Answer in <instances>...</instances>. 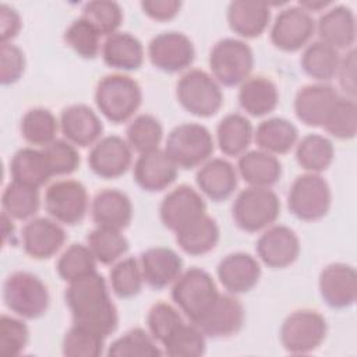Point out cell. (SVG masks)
Instances as JSON below:
<instances>
[{
    "mask_svg": "<svg viewBox=\"0 0 357 357\" xmlns=\"http://www.w3.org/2000/svg\"><path fill=\"white\" fill-rule=\"evenodd\" d=\"M64 300L74 324L86 326L105 337L117 329L119 312L107 283L98 271L68 283Z\"/></svg>",
    "mask_w": 357,
    "mask_h": 357,
    "instance_id": "6da1fadb",
    "label": "cell"
},
{
    "mask_svg": "<svg viewBox=\"0 0 357 357\" xmlns=\"http://www.w3.org/2000/svg\"><path fill=\"white\" fill-rule=\"evenodd\" d=\"M93 99L98 110L106 120L121 124L134 119L141 107L142 89L130 75L113 73L98 81Z\"/></svg>",
    "mask_w": 357,
    "mask_h": 357,
    "instance_id": "7a4b0ae2",
    "label": "cell"
},
{
    "mask_svg": "<svg viewBox=\"0 0 357 357\" xmlns=\"http://www.w3.org/2000/svg\"><path fill=\"white\" fill-rule=\"evenodd\" d=\"M219 294L215 279L198 266L183 271L170 290L174 305L192 324H197L208 312Z\"/></svg>",
    "mask_w": 357,
    "mask_h": 357,
    "instance_id": "3957f363",
    "label": "cell"
},
{
    "mask_svg": "<svg viewBox=\"0 0 357 357\" xmlns=\"http://www.w3.org/2000/svg\"><path fill=\"white\" fill-rule=\"evenodd\" d=\"M3 301L17 317L36 319L46 314L50 294L39 276L26 271H15L3 283Z\"/></svg>",
    "mask_w": 357,
    "mask_h": 357,
    "instance_id": "277c9868",
    "label": "cell"
},
{
    "mask_svg": "<svg viewBox=\"0 0 357 357\" xmlns=\"http://www.w3.org/2000/svg\"><path fill=\"white\" fill-rule=\"evenodd\" d=\"M236 226L247 233H257L272 226L280 216V199L271 187L241 190L231 205Z\"/></svg>",
    "mask_w": 357,
    "mask_h": 357,
    "instance_id": "5b68a950",
    "label": "cell"
},
{
    "mask_svg": "<svg viewBox=\"0 0 357 357\" xmlns=\"http://www.w3.org/2000/svg\"><path fill=\"white\" fill-rule=\"evenodd\" d=\"M163 151L177 167L188 170L199 167L212 158L215 141L205 126L181 123L169 132Z\"/></svg>",
    "mask_w": 357,
    "mask_h": 357,
    "instance_id": "8992f818",
    "label": "cell"
},
{
    "mask_svg": "<svg viewBox=\"0 0 357 357\" xmlns=\"http://www.w3.org/2000/svg\"><path fill=\"white\" fill-rule=\"evenodd\" d=\"M176 98L180 106L197 117H212L223 105L220 84L206 71L192 68L185 71L176 84Z\"/></svg>",
    "mask_w": 357,
    "mask_h": 357,
    "instance_id": "52a82bcc",
    "label": "cell"
},
{
    "mask_svg": "<svg viewBox=\"0 0 357 357\" xmlns=\"http://www.w3.org/2000/svg\"><path fill=\"white\" fill-rule=\"evenodd\" d=\"M254 52L247 42L237 38L218 40L209 52L211 75L225 86L241 85L254 68Z\"/></svg>",
    "mask_w": 357,
    "mask_h": 357,
    "instance_id": "ba28073f",
    "label": "cell"
},
{
    "mask_svg": "<svg viewBox=\"0 0 357 357\" xmlns=\"http://www.w3.org/2000/svg\"><path fill=\"white\" fill-rule=\"evenodd\" d=\"M328 324L317 310L301 308L290 312L282 322L279 339L282 347L291 354H307L325 340Z\"/></svg>",
    "mask_w": 357,
    "mask_h": 357,
    "instance_id": "9c48e42d",
    "label": "cell"
},
{
    "mask_svg": "<svg viewBox=\"0 0 357 357\" xmlns=\"http://www.w3.org/2000/svg\"><path fill=\"white\" fill-rule=\"evenodd\" d=\"M331 205L332 191L321 174L307 172L293 180L287 192V208L293 216L304 222L319 220Z\"/></svg>",
    "mask_w": 357,
    "mask_h": 357,
    "instance_id": "30bf717a",
    "label": "cell"
},
{
    "mask_svg": "<svg viewBox=\"0 0 357 357\" xmlns=\"http://www.w3.org/2000/svg\"><path fill=\"white\" fill-rule=\"evenodd\" d=\"M43 205L52 219L68 226L82 222L91 206L86 187L73 178L52 183L45 191Z\"/></svg>",
    "mask_w": 357,
    "mask_h": 357,
    "instance_id": "8fae6325",
    "label": "cell"
},
{
    "mask_svg": "<svg viewBox=\"0 0 357 357\" xmlns=\"http://www.w3.org/2000/svg\"><path fill=\"white\" fill-rule=\"evenodd\" d=\"M151 64L167 74L185 71L195 60L192 40L183 32L169 31L153 36L146 49Z\"/></svg>",
    "mask_w": 357,
    "mask_h": 357,
    "instance_id": "7c38bea8",
    "label": "cell"
},
{
    "mask_svg": "<svg viewBox=\"0 0 357 357\" xmlns=\"http://www.w3.org/2000/svg\"><path fill=\"white\" fill-rule=\"evenodd\" d=\"M315 33V21L300 6H289L275 17L269 38L272 45L282 52H297L308 45Z\"/></svg>",
    "mask_w": 357,
    "mask_h": 357,
    "instance_id": "4fadbf2b",
    "label": "cell"
},
{
    "mask_svg": "<svg viewBox=\"0 0 357 357\" xmlns=\"http://www.w3.org/2000/svg\"><path fill=\"white\" fill-rule=\"evenodd\" d=\"M206 213V202L199 191L181 184L169 191L159 206L163 226L173 233Z\"/></svg>",
    "mask_w": 357,
    "mask_h": 357,
    "instance_id": "5bb4252c",
    "label": "cell"
},
{
    "mask_svg": "<svg viewBox=\"0 0 357 357\" xmlns=\"http://www.w3.org/2000/svg\"><path fill=\"white\" fill-rule=\"evenodd\" d=\"M300 240L296 231L284 225H272L258 237L255 251L258 259L272 269H283L300 255Z\"/></svg>",
    "mask_w": 357,
    "mask_h": 357,
    "instance_id": "9a60e30c",
    "label": "cell"
},
{
    "mask_svg": "<svg viewBox=\"0 0 357 357\" xmlns=\"http://www.w3.org/2000/svg\"><path fill=\"white\" fill-rule=\"evenodd\" d=\"M132 163V149L126 138L106 135L95 142L88 155V166L100 178L112 180L127 173Z\"/></svg>",
    "mask_w": 357,
    "mask_h": 357,
    "instance_id": "2e32d148",
    "label": "cell"
},
{
    "mask_svg": "<svg viewBox=\"0 0 357 357\" xmlns=\"http://www.w3.org/2000/svg\"><path fill=\"white\" fill-rule=\"evenodd\" d=\"M318 289L324 303L335 310L349 308L357 298V272L344 262L326 265L318 278Z\"/></svg>",
    "mask_w": 357,
    "mask_h": 357,
    "instance_id": "e0dca14e",
    "label": "cell"
},
{
    "mask_svg": "<svg viewBox=\"0 0 357 357\" xmlns=\"http://www.w3.org/2000/svg\"><path fill=\"white\" fill-rule=\"evenodd\" d=\"M66 231L52 218L38 216L29 219L21 231L22 248L33 259H49L66 243Z\"/></svg>",
    "mask_w": 357,
    "mask_h": 357,
    "instance_id": "ac0fdd59",
    "label": "cell"
},
{
    "mask_svg": "<svg viewBox=\"0 0 357 357\" xmlns=\"http://www.w3.org/2000/svg\"><path fill=\"white\" fill-rule=\"evenodd\" d=\"M245 311L241 301L230 293L219 294L208 312L195 324L208 337L223 339L240 332Z\"/></svg>",
    "mask_w": 357,
    "mask_h": 357,
    "instance_id": "d6986e66",
    "label": "cell"
},
{
    "mask_svg": "<svg viewBox=\"0 0 357 357\" xmlns=\"http://www.w3.org/2000/svg\"><path fill=\"white\" fill-rule=\"evenodd\" d=\"M339 98V92L326 82L307 84L296 92V117L308 127H322Z\"/></svg>",
    "mask_w": 357,
    "mask_h": 357,
    "instance_id": "ffe728a7",
    "label": "cell"
},
{
    "mask_svg": "<svg viewBox=\"0 0 357 357\" xmlns=\"http://www.w3.org/2000/svg\"><path fill=\"white\" fill-rule=\"evenodd\" d=\"M259 261L247 252H231L223 257L218 266L216 275L223 289L230 294H244L251 291L261 279Z\"/></svg>",
    "mask_w": 357,
    "mask_h": 357,
    "instance_id": "44dd1931",
    "label": "cell"
},
{
    "mask_svg": "<svg viewBox=\"0 0 357 357\" xmlns=\"http://www.w3.org/2000/svg\"><path fill=\"white\" fill-rule=\"evenodd\" d=\"M60 130L64 139L75 146L86 148L102 138L103 123L88 105L77 103L64 107L60 113Z\"/></svg>",
    "mask_w": 357,
    "mask_h": 357,
    "instance_id": "7402d4cb",
    "label": "cell"
},
{
    "mask_svg": "<svg viewBox=\"0 0 357 357\" xmlns=\"http://www.w3.org/2000/svg\"><path fill=\"white\" fill-rule=\"evenodd\" d=\"M178 167L163 149L138 155L132 167L134 181L148 192H158L170 187L177 178Z\"/></svg>",
    "mask_w": 357,
    "mask_h": 357,
    "instance_id": "603a6c76",
    "label": "cell"
},
{
    "mask_svg": "<svg viewBox=\"0 0 357 357\" xmlns=\"http://www.w3.org/2000/svg\"><path fill=\"white\" fill-rule=\"evenodd\" d=\"M315 31L321 42L339 52L353 49L356 42V17L353 10L343 4H332L315 22Z\"/></svg>",
    "mask_w": 357,
    "mask_h": 357,
    "instance_id": "cb8c5ba5",
    "label": "cell"
},
{
    "mask_svg": "<svg viewBox=\"0 0 357 357\" xmlns=\"http://www.w3.org/2000/svg\"><path fill=\"white\" fill-rule=\"evenodd\" d=\"M91 216L98 227L123 231L132 219V202L130 197L117 188H105L91 201Z\"/></svg>",
    "mask_w": 357,
    "mask_h": 357,
    "instance_id": "d4e9b609",
    "label": "cell"
},
{
    "mask_svg": "<svg viewBox=\"0 0 357 357\" xmlns=\"http://www.w3.org/2000/svg\"><path fill=\"white\" fill-rule=\"evenodd\" d=\"M195 183L202 195L220 202L233 195L238 184V173L233 163L223 158H211L199 166Z\"/></svg>",
    "mask_w": 357,
    "mask_h": 357,
    "instance_id": "484cf974",
    "label": "cell"
},
{
    "mask_svg": "<svg viewBox=\"0 0 357 357\" xmlns=\"http://www.w3.org/2000/svg\"><path fill=\"white\" fill-rule=\"evenodd\" d=\"M139 266L144 282L160 290L176 282L183 272L181 257L169 247H152L141 252Z\"/></svg>",
    "mask_w": 357,
    "mask_h": 357,
    "instance_id": "4316f807",
    "label": "cell"
},
{
    "mask_svg": "<svg viewBox=\"0 0 357 357\" xmlns=\"http://www.w3.org/2000/svg\"><path fill=\"white\" fill-rule=\"evenodd\" d=\"M230 29L244 39L261 36L271 22V6L262 1L236 0L229 3L226 13Z\"/></svg>",
    "mask_w": 357,
    "mask_h": 357,
    "instance_id": "83f0119b",
    "label": "cell"
},
{
    "mask_svg": "<svg viewBox=\"0 0 357 357\" xmlns=\"http://www.w3.org/2000/svg\"><path fill=\"white\" fill-rule=\"evenodd\" d=\"M100 56L103 63L119 71H135L138 70L145 57V50L142 42L130 32H116L109 36L102 43Z\"/></svg>",
    "mask_w": 357,
    "mask_h": 357,
    "instance_id": "f1b7e54d",
    "label": "cell"
},
{
    "mask_svg": "<svg viewBox=\"0 0 357 357\" xmlns=\"http://www.w3.org/2000/svg\"><path fill=\"white\" fill-rule=\"evenodd\" d=\"M237 173L251 187H272L282 177L278 156L262 149L247 151L238 156Z\"/></svg>",
    "mask_w": 357,
    "mask_h": 357,
    "instance_id": "f546056e",
    "label": "cell"
},
{
    "mask_svg": "<svg viewBox=\"0 0 357 357\" xmlns=\"http://www.w3.org/2000/svg\"><path fill=\"white\" fill-rule=\"evenodd\" d=\"M13 181L40 188L54 176L43 149L25 146L18 149L10 160Z\"/></svg>",
    "mask_w": 357,
    "mask_h": 357,
    "instance_id": "4dcf8cb0",
    "label": "cell"
},
{
    "mask_svg": "<svg viewBox=\"0 0 357 357\" xmlns=\"http://www.w3.org/2000/svg\"><path fill=\"white\" fill-rule=\"evenodd\" d=\"M238 103L240 107L252 117L266 116L279 105V89L268 77H248L240 85Z\"/></svg>",
    "mask_w": 357,
    "mask_h": 357,
    "instance_id": "1f68e13d",
    "label": "cell"
},
{
    "mask_svg": "<svg viewBox=\"0 0 357 357\" xmlns=\"http://www.w3.org/2000/svg\"><path fill=\"white\" fill-rule=\"evenodd\" d=\"M176 243L188 255L198 257L213 251L220 238L218 222L209 215H202L176 233Z\"/></svg>",
    "mask_w": 357,
    "mask_h": 357,
    "instance_id": "d6a6232c",
    "label": "cell"
},
{
    "mask_svg": "<svg viewBox=\"0 0 357 357\" xmlns=\"http://www.w3.org/2000/svg\"><path fill=\"white\" fill-rule=\"evenodd\" d=\"M254 141L258 149L275 156L290 152L298 141L297 127L287 119L271 117L262 120L254 130Z\"/></svg>",
    "mask_w": 357,
    "mask_h": 357,
    "instance_id": "836d02e7",
    "label": "cell"
},
{
    "mask_svg": "<svg viewBox=\"0 0 357 357\" xmlns=\"http://www.w3.org/2000/svg\"><path fill=\"white\" fill-rule=\"evenodd\" d=\"M254 139L252 123L241 113L226 114L216 127V144L226 156H240Z\"/></svg>",
    "mask_w": 357,
    "mask_h": 357,
    "instance_id": "e575fe53",
    "label": "cell"
},
{
    "mask_svg": "<svg viewBox=\"0 0 357 357\" xmlns=\"http://www.w3.org/2000/svg\"><path fill=\"white\" fill-rule=\"evenodd\" d=\"M340 57L339 50L321 40H315L304 47L300 66L310 78L317 82H328L336 77Z\"/></svg>",
    "mask_w": 357,
    "mask_h": 357,
    "instance_id": "d590c367",
    "label": "cell"
},
{
    "mask_svg": "<svg viewBox=\"0 0 357 357\" xmlns=\"http://www.w3.org/2000/svg\"><path fill=\"white\" fill-rule=\"evenodd\" d=\"M333 158V144L325 135L308 134L296 144V160L308 173L321 174L332 165Z\"/></svg>",
    "mask_w": 357,
    "mask_h": 357,
    "instance_id": "8d00e7d4",
    "label": "cell"
},
{
    "mask_svg": "<svg viewBox=\"0 0 357 357\" xmlns=\"http://www.w3.org/2000/svg\"><path fill=\"white\" fill-rule=\"evenodd\" d=\"M60 123L46 107H32L26 110L20 123L22 138L33 146H46L56 139Z\"/></svg>",
    "mask_w": 357,
    "mask_h": 357,
    "instance_id": "74e56055",
    "label": "cell"
},
{
    "mask_svg": "<svg viewBox=\"0 0 357 357\" xmlns=\"http://www.w3.org/2000/svg\"><path fill=\"white\" fill-rule=\"evenodd\" d=\"M3 212L17 220L35 218L40 208L39 188H33L17 181H10L1 194Z\"/></svg>",
    "mask_w": 357,
    "mask_h": 357,
    "instance_id": "f35d334b",
    "label": "cell"
},
{
    "mask_svg": "<svg viewBox=\"0 0 357 357\" xmlns=\"http://www.w3.org/2000/svg\"><path fill=\"white\" fill-rule=\"evenodd\" d=\"M163 138V127L160 121L149 114L135 116L126 128V141L138 155L159 149Z\"/></svg>",
    "mask_w": 357,
    "mask_h": 357,
    "instance_id": "ab89813d",
    "label": "cell"
},
{
    "mask_svg": "<svg viewBox=\"0 0 357 357\" xmlns=\"http://www.w3.org/2000/svg\"><path fill=\"white\" fill-rule=\"evenodd\" d=\"M96 264L98 261L86 244L73 243L59 257L56 271L64 282L71 283L96 272Z\"/></svg>",
    "mask_w": 357,
    "mask_h": 357,
    "instance_id": "60d3db41",
    "label": "cell"
},
{
    "mask_svg": "<svg viewBox=\"0 0 357 357\" xmlns=\"http://www.w3.org/2000/svg\"><path fill=\"white\" fill-rule=\"evenodd\" d=\"M86 245L98 262L102 265H112L128 251L130 243L120 230L96 226L88 234Z\"/></svg>",
    "mask_w": 357,
    "mask_h": 357,
    "instance_id": "b9f144b4",
    "label": "cell"
},
{
    "mask_svg": "<svg viewBox=\"0 0 357 357\" xmlns=\"http://www.w3.org/2000/svg\"><path fill=\"white\" fill-rule=\"evenodd\" d=\"M163 354L172 357H199L206 351V336L192 322H183L163 343Z\"/></svg>",
    "mask_w": 357,
    "mask_h": 357,
    "instance_id": "7bdbcfd3",
    "label": "cell"
},
{
    "mask_svg": "<svg viewBox=\"0 0 357 357\" xmlns=\"http://www.w3.org/2000/svg\"><path fill=\"white\" fill-rule=\"evenodd\" d=\"M100 32L85 17L75 18L64 31L63 39L66 45L79 57L92 60L99 56L102 50Z\"/></svg>",
    "mask_w": 357,
    "mask_h": 357,
    "instance_id": "ee69618b",
    "label": "cell"
},
{
    "mask_svg": "<svg viewBox=\"0 0 357 357\" xmlns=\"http://www.w3.org/2000/svg\"><path fill=\"white\" fill-rule=\"evenodd\" d=\"M113 357H155L162 356L158 342L142 328H132L114 339L106 351Z\"/></svg>",
    "mask_w": 357,
    "mask_h": 357,
    "instance_id": "f6af8a7d",
    "label": "cell"
},
{
    "mask_svg": "<svg viewBox=\"0 0 357 357\" xmlns=\"http://www.w3.org/2000/svg\"><path fill=\"white\" fill-rule=\"evenodd\" d=\"M105 339L100 333L73 322L64 333L61 351L66 357H99L103 354Z\"/></svg>",
    "mask_w": 357,
    "mask_h": 357,
    "instance_id": "bcb514c9",
    "label": "cell"
},
{
    "mask_svg": "<svg viewBox=\"0 0 357 357\" xmlns=\"http://www.w3.org/2000/svg\"><path fill=\"white\" fill-rule=\"evenodd\" d=\"M109 282L112 291L119 298L135 297L144 283L139 261L134 257H127L114 262L109 273Z\"/></svg>",
    "mask_w": 357,
    "mask_h": 357,
    "instance_id": "7dc6e473",
    "label": "cell"
},
{
    "mask_svg": "<svg viewBox=\"0 0 357 357\" xmlns=\"http://www.w3.org/2000/svg\"><path fill=\"white\" fill-rule=\"evenodd\" d=\"M322 127L328 134L337 139H353L357 132L356 99L340 96L333 105Z\"/></svg>",
    "mask_w": 357,
    "mask_h": 357,
    "instance_id": "c3c4849f",
    "label": "cell"
},
{
    "mask_svg": "<svg viewBox=\"0 0 357 357\" xmlns=\"http://www.w3.org/2000/svg\"><path fill=\"white\" fill-rule=\"evenodd\" d=\"M82 17L91 21L102 36L119 32L124 18L120 4L113 0H92L85 3Z\"/></svg>",
    "mask_w": 357,
    "mask_h": 357,
    "instance_id": "681fc988",
    "label": "cell"
},
{
    "mask_svg": "<svg viewBox=\"0 0 357 357\" xmlns=\"http://www.w3.org/2000/svg\"><path fill=\"white\" fill-rule=\"evenodd\" d=\"M183 322L180 310L166 301L155 303L146 314L148 332L160 346Z\"/></svg>",
    "mask_w": 357,
    "mask_h": 357,
    "instance_id": "f907efd6",
    "label": "cell"
},
{
    "mask_svg": "<svg viewBox=\"0 0 357 357\" xmlns=\"http://www.w3.org/2000/svg\"><path fill=\"white\" fill-rule=\"evenodd\" d=\"M29 343V328L24 318L3 314L0 317V354L17 357Z\"/></svg>",
    "mask_w": 357,
    "mask_h": 357,
    "instance_id": "816d5d0a",
    "label": "cell"
},
{
    "mask_svg": "<svg viewBox=\"0 0 357 357\" xmlns=\"http://www.w3.org/2000/svg\"><path fill=\"white\" fill-rule=\"evenodd\" d=\"M54 176H66L74 173L81 163L77 146L67 139L56 138L53 142L42 148Z\"/></svg>",
    "mask_w": 357,
    "mask_h": 357,
    "instance_id": "f5cc1de1",
    "label": "cell"
},
{
    "mask_svg": "<svg viewBox=\"0 0 357 357\" xmlns=\"http://www.w3.org/2000/svg\"><path fill=\"white\" fill-rule=\"evenodd\" d=\"M0 81L1 85H13L25 71V54L13 42L0 43Z\"/></svg>",
    "mask_w": 357,
    "mask_h": 357,
    "instance_id": "db71d44e",
    "label": "cell"
},
{
    "mask_svg": "<svg viewBox=\"0 0 357 357\" xmlns=\"http://www.w3.org/2000/svg\"><path fill=\"white\" fill-rule=\"evenodd\" d=\"M356 49H350L346 52L343 57H340L339 68L336 73L337 84L340 91L343 92L344 98L356 99L357 93V82H356V67H357V57Z\"/></svg>",
    "mask_w": 357,
    "mask_h": 357,
    "instance_id": "11a10c76",
    "label": "cell"
},
{
    "mask_svg": "<svg viewBox=\"0 0 357 357\" xmlns=\"http://www.w3.org/2000/svg\"><path fill=\"white\" fill-rule=\"evenodd\" d=\"M141 8L145 15L155 21H169L173 20L181 8V1L178 0H144L141 1Z\"/></svg>",
    "mask_w": 357,
    "mask_h": 357,
    "instance_id": "9f6ffc18",
    "label": "cell"
},
{
    "mask_svg": "<svg viewBox=\"0 0 357 357\" xmlns=\"http://www.w3.org/2000/svg\"><path fill=\"white\" fill-rule=\"evenodd\" d=\"M22 21L18 11L6 4H0V43H10L21 31Z\"/></svg>",
    "mask_w": 357,
    "mask_h": 357,
    "instance_id": "6f0895ef",
    "label": "cell"
},
{
    "mask_svg": "<svg viewBox=\"0 0 357 357\" xmlns=\"http://www.w3.org/2000/svg\"><path fill=\"white\" fill-rule=\"evenodd\" d=\"M332 4H333L332 1H324V0H304V1L297 3V6H300L303 10H305L310 14L325 11Z\"/></svg>",
    "mask_w": 357,
    "mask_h": 357,
    "instance_id": "680465c9",
    "label": "cell"
},
{
    "mask_svg": "<svg viewBox=\"0 0 357 357\" xmlns=\"http://www.w3.org/2000/svg\"><path fill=\"white\" fill-rule=\"evenodd\" d=\"M1 222H3V244L6 245L8 241L14 244L15 237V227L13 223V218H10L7 213H1Z\"/></svg>",
    "mask_w": 357,
    "mask_h": 357,
    "instance_id": "91938a15",
    "label": "cell"
}]
</instances>
